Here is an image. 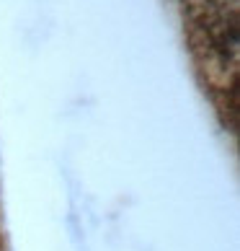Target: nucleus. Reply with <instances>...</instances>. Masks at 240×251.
<instances>
[]
</instances>
